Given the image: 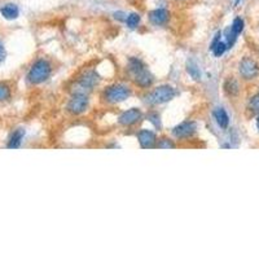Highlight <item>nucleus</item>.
I'll list each match as a JSON object with an SVG mask.
<instances>
[{"label": "nucleus", "mask_w": 259, "mask_h": 259, "mask_svg": "<svg viewBox=\"0 0 259 259\" xmlns=\"http://www.w3.org/2000/svg\"><path fill=\"white\" fill-rule=\"evenodd\" d=\"M52 73L51 64L48 62L44 58L35 61L34 65L30 68L28 73V80L32 84H40L46 82Z\"/></svg>", "instance_id": "obj_1"}, {"label": "nucleus", "mask_w": 259, "mask_h": 259, "mask_svg": "<svg viewBox=\"0 0 259 259\" xmlns=\"http://www.w3.org/2000/svg\"><path fill=\"white\" fill-rule=\"evenodd\" d=\"M175 95H176V92H175L174 87H171V86H160V87L153 90L146 96V102L149 105L164 104V102H168L170 100H172Z\"/></svg>", "instance_id": "obj_2"}, {"label": "nucleus", "mask_w": 259, "mask_h": 259, "mask_svg": "<svg viewBox=\"0 0 259 259\" xmlns=\"http://www.w3.org/2000/svg\"><path fill=\"white\" fill-rule=\"evenodd\" d=\"M131 96V90L124 84H113L104 91V98L110 104L122 102Z\"/></svg>", "instance_id": "obj_3"}, {"label": "nucleus", "mask_w": 259, "mask_h": 259, "mask_svg": "<svg viewBox=\"0 0 259 259\" xmlns=\"http://www.w3.org/2000/svg\"><path fill=\"white\" fill-rule=\"evenodd\" d=\"M88 108V98L84 94H76L68 102V110L72 114H82Z\"/></svg>", "instance_id": "obj_4"}, {"label": "nucleus", "mask_w": 259, "mask_h": 259, "mask_svg": "<svg viewBox=\"0 0 259 259\" xmlns=\"http://www.w3.org/2000/svg\"><path fill=\"white\" fill-rule=\"evenodd\" d=\"M259 68L258 64L254 60L249 58V57H245L242 61L240 62V74L242 76V78L245 79H253L258 76Z\"/></svg>", "instance_id": "obj_5"}, {"label": "nucleus", "mask_w": 259, "mask_h": 259, "mask_svg": "<svg viewBox=\"0 0 259 259\" xmlns=\"http://www.w3.org/2000/svg\"><path fill=\"white\" fill-rule=\"evenodd\" d=\"M197 130V124L192 120H188V122H183V124H178L174 130H172V134H174L175 138L178 139H188L190 136L194 135Z\"/></svg>", "instance_id": "obj_6"}, {"label": "nucleus", "mask_w": 259, "mask_h": 259, "mask_svg": "<svg viewBox=\"0 0 259 259\" xmlns=\"http://www.w3.org/2000/svg\"><path fill=\"white\" fill-rule=\"evenodd\" d=\"M142 114L140 112V109H136V108H132V109H128V110L120 114V122L122 126H134L135 124H138L140 120H142Z\"/></svg>", "instance_id": "obj_7"}, {"label": "nucleus", "mask_w": 259, "mask_h": 259, "mask_svg": "<svg viewBox=\"0 0 259 259\" xmlns=\"http://www.w3.org/2000/svg\"><path fill=\"white\" fill-rule=\"evenodd\" d=\"M138 140L142 149H150L157 146V138L153 131L149 130H142L138 132Z\"/></svg>", "instance_id": "obj_8"}, {"label": "nucleus", "mask_w": 259, "mask_h": 259, "mask_svg": "<svg viewBox=\"0 0 259 259\" xmlns=\"http://www.w3.org/2000/svg\"><path fill=\"white\" fill-rule=\"evenodd\" d=\"M170 20V12L164 8H157L149 13V21L154 26L166 25Z\"/></svg>", "instance_id": "obj_9"}, {"label": "nucleus", "mask_w": 259, "mask_h": 259, "mask_svg": "<svg viewBox=\"0 0 259 259\" xmlns=\"http://www.w3.org/2000/svg\"><path fill=\"white\" fill-rule=\"evenodd\" d=\"M132 76L135 84L139 86L140 88H148V87L153 84V80H154L152 74L149 73L146 69H142L138 72V73L132 74Z\"/></svg>", "instance_id": "obj_10"}, {"label": "nucleus", "mask_w": 259, "mask_h": 259, "mask_svg": "<svg viewBox=\"0 0 259 259\" xmlns=\"http://www.w3.org/2000/svg\"><path fill=\"white\" fill-rule=\"evenodd\" d=\"M98 74H96L95 72H92V70L86 72V73L79 78V84H80V87L84 90H92L96 84H98Z\"/></svg>", "instance_id": "obj_11"}, {"label": "nucleus", "mask_w": 259, "mask_h": 259, "mask_svg": "<svg viewBox=\"0 0 259 259\" xmlns=\"http://www.w3.org/2000/svg\"><path fill=\"white\" fill-rule=\"evenodd\" d=\"M0 13L6 20H16L20 16V8L13 3H8L0 8Z\"/></svg>", "instance_id": "obj_12"}, {"label": "nucleus", "mask_w": 259, "mask_h": 259, "mask_svg": "<svg viewBox=\"0 0 259 259\" xmlns=\"http://www.w3.org/2000/svg\"><path fill=\"white\" fill-rule=\"evenodd\" d=\"M212 116H214L216 124L222 128H227L228 124H230V117H228L227 112L223 109V108H216L214 112H212Z\"/></svg>", "instance_id": "obj_13"}, {"label": "nucleus", "mask_w": 259, "mask_h": 259, "mask_svg": "<svg viewBox=\"0 0 259 259\" xmlns=\"http://www.w3.org/2000/svg\"><path fill=\"white\" fill-rule=\"evenodd\" d=\"M24 135H25V131H24L22 128H18L14 132L10 135V140H8V144H6V146L10 149H17L20 148V146H21V142H22V139H24Z\"/></svg>", "instance_id": "obj_14"}, {"label": "nucleus", "mask_w": 259, "mask_h": 259, "mask_svg": "<svg viewBox=\"0 0 259 259\" xmlns=\"http://www.w3.org/2000/svg\"><path fill=\"white\" fill-rule=\"evenodd\" d=\"M142 69H146V65L142 64V61L140 60V58H138V57H131V58H130L128 60L130 73L135 74Z\"/></svg>", "instance_id": "obj_15"}, {"label": "nucleus", "mask_w": 259, "mask_h": 259, "mask_svg": "<svg viewBox=\"0 0 259 259\" xmlns=\"http://www.w3.org/2000/svg\"><path fill=\"white\" fill-rule=\"evenodd\" d=\"M224 91L230 96H236L238 94V83L234 78H228L224 83Z\"/></svg>", "instance_id": "obj_16"}, {"label": "nucleus", "mask_w": 259, "mask_h": 259, "mask_svg": "<svg viewBox=\"0 0 259 259\" xmlns=\"http://www.w3.org/2000/svg\"><path fill=\"white\" fill-rule=\"evenodd\" d=\"M186 72L190 73V76L194 80H200L201 79V72H200L198 66H197V64L194 61H188V64H186Z\"/></svg>", "instance_id": "obj_17"}, {"label": "nucleus", "mask_w": 259, "mask_h": 259, "mask_svg": "<svg viewBox=\"0 0 259 259\" xmlns=\"http://www.w3.org/2000/svg\"><path fill=\"white\" fill-rule=\"evenodd\" d=\"M126 24L130 28H136L140 24V14L138 13H131L126 18Z\"/></svg>", "instance_id": "obj_18"}, {"label": "nucleus", "mask_w": 259, "mask_h": 259, "mask_svg": "<svg viewBox=\"0 0 259 259\" xmlns=\"http://www.w3.org/2000/svg\"><path fill=\"white\" fill-rule=\"evenodd\" d=\"M231 28L234 34H241L244 30V20L240 18V17H236V18L234 20V22H232Z\"/></svg>", "instance_id": "obj_19"}, {"label": "nucleus", "mask_w": 259, "mask_h": 259, "mask_svg": "<svg viewBox=\"0 0 259 259\" xmlns=\"http://www.w3.org/2000/svg\"><path fill=\"white\" fill-rule=\"evenodd\" d=\"M227 43H224V42H219L218 44L214 47V50H212V54H214L215 57H220L224 54V52L227 51Z\"/></svg>", "instance_id": "obj_20"}, {"label": "nucleus", "mask_w": 259, "mask_h": 259, "mask_svg": "<svg viewBox=\"0 0 259 259\" xmlns=\"http://www.w3.org/2000/svg\"><path fill=\"white\" fill-rule=\"evenodd\" d=\"M10 98V88L4 83H0V102H6Z\"/></svg>", "instance_id": "obj_21"}, {"label": "nucleus", "mask_w": 259, "mask_h": 259, "mask_svg": "<svg viewBox=\"0 0 259 259\" xmlns=\"http://www.w3.org/2000/svg\"><path fill=\"white\" fill-rule=\"evenodd\" d=\"M224 35H226V39H227V46H228V48H231L232 46L234 44V42H236L237 34H234V32H232V28H228L227 30H226Z\"/></svg>", "instance_id": "obj_22"}, {"label": "nucleus", "mask_w": 259, "mask_h": 259, "mask_svg": "<svg viewBox=\"0 0 259 259\" xmlns=\"http://www.w3.org/2000/svg\"><path fill=\"white\" fill-rule=\"evenodd\" d=\"M157 148H161V149L175 148V144L168 139H161L160 142H157Z\"/></svg>", "instance_id": "obj_23"}, {"label": "nucleus", "mask_w": 259, "mask_h": 259, "mask_svg": "<svg viewBox=\"0 0 259 259\" xmlns=\"http://www.w3.org/2000/svg\"><path fill=\"white\" fill-rule=\"evenodd\" d=\"M249 108H250V110L259 112V95H256L250 98Z\"/></svg>", "instance_id": "obj_24"}, {"label": "nucleus", "mask_w": 259, "mask_h": 259, "mask_svg": "<svg viewBox=\"0 0 259 259\" xmlns=\"http://www.w3.org/2000/svg\"><path fill=\"white\" fill-rule=\"evenodd\" d=\"M149 122H152L156 127L161 128V120H160V116L157 113H149L148 114Z\"/></svg>", "instance_id": "obj_25"}, {"label": "nucleus", "mask_w": 259, "mask_h": 259, "mask_svg": "<svg viewBox=\"0 0 259 259\" xmlns=\"http://www.w3.org/2000/svg\"><path fill=\"white\" fill-rule=\"evenodd\" d=\"M220 38H222V32H216V35H215V38L212 39V46H210V51H212V50H214L215 46L218 44L219 42H220Z\"/></svg>", "instance_id": "obj_26"}, {"label": "nucleus", "mask_w": 259, "mask_h": 259, "mask_svg": "<svg viewBox=\"0 0 259 259\" xmlns=\"http://www.w3.org/2000/svg\"><path fill=\"white\" fill-rule=\"evenodd\" d=\"M6 48H4V44L0 42V62H3L6 60Z\"/></svg>", "instance_id": "obj_27"}, {"label": "nucleus", "mask_w": 259, "mask_h": 259, "mask_svg": "<svg viewBox=\"0 0 259 259\" xmlns=\"http://www.w3.org/2000/svg\"><path fill=\"white\" fill-rule=\"evenodd\" d=\"M114 18H118L120 21H126L127 17H124V13L116 12V13H114Z\"/></svg>", "instance_id": "obj_28"}, {"label": "nucleus", "mask_w": 259, "mask_h": 259, "mask_svg": "<svg viewBox=\"0 0 259 259\" xmlns=\"http://www.w3.org/2000/svg\"><path fill=\"white\" fill-rule=\"evenodd\" d=\"M241 0H236V2H234V6H238V3H240Z\"/></svg>", "instance_id": "obj_29"}, {"label": "nucleus", "mask_w": 259, "mask_h": 259, "mask_svg": "<svg viewBox=\"0 0 259 259\" xmlns=\"http://www.w3.org/2000/svg\"><path fill=\"white\" fill-rule=\"evenodd\" d=\"M256 127H258V130H259V117H258V120H256Z\"/></svg>", "instance_id": "obj_30"}]
</instances>
